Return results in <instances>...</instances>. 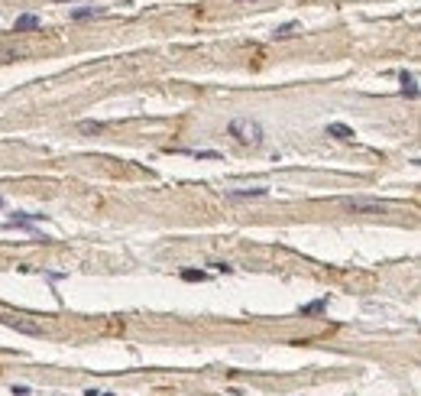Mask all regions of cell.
Listing matches in <instances>:
<instances>
[{
    "label": "cell",
    "instance_id": "11",
    "mask_svg": "<svg viewBox=\"0 0 421 396\" xmlns=\"http://www.w3.org/2000/svg\"><path fill=\"white\" fill-rule=\"evenodd\" d=\"M78 130L81 133H101V130H104V124H101V120H81Z\"/></svg>",
    "mask_w": 421,
    "mask_h": 396
},
{
    "label": "cell",
    "instance_id": "3",
    "mask_svg": "<svg viewBox=\"0 0 421 396\" xmlns=\"http://www.w3.org/2000/svg\"><path fill=\"white\" fill-rule=\"evenodd\" d=\"M398 81H402V94L408 101H415L418 98V81H415V75L411 72H398Z\"/></svg>",
    "mask_w": 421,
    "mask_h": 396
},
{
    "label": "cell",
    "instance_id": "16",
    "mask_svg": "<svg viewBox=\"0 0 421 396\" xmlns=\"http://www.w3.org/2000/svg\"><path fill=\"white\" fill-rule=\"evenodd\" d=\"M237 4H253V0H237Z\"/></svg>",
    "mask_w": 421,
    "mask_h": 396
},
{
    "label": "cell",
    "instance_id": "17",
    "mask_svg": "<svg viewBox=\"0 0 421 396\" xmlns=\"http://www.w3.org/2000/svg\"><path fill=\"white\" fill-rule=\"evenodd\" d=\"M101 396H114V393H101Z\"/></svg>",
    "mask_w": 421,
    "mask_h": 396
},
{
    "label": "cell",
    "instance_id": "14",
    "mask_svg": "<svg viewBox=\"0 0 421 396\" xmlns=\"http://www.w3.org/2000/svg\"><path fill=\"white\" fill-rule=\"evenodd\" d=\"M214 270H220V273H233V266H230V263H214Z\"/></svg>",
    "mask_w": 421,
    "mask_h": 396
},
{
    "label": "cell",
    "instance_id": "1",
    "mask_svg": "<svg viewBox=\"0 0 421 396\" xmlns=\"http://www.w3.org/2000/svg\"><path fill=\"white\" fill-rule=\"evenodd\" d=\"M227 136H233L237 143H243V146H259L263 143V124L253 117H233L230 124H227Z\"/></svg>",
    "mask_w": 421,
    "mask_h": 396
},
{
    "label": "cell",
    "instance_id": "2",
    "mask_svg": "<svg viewBox=\"0 0 421 396\" xmlns=\"http://www.w3.org/2000/svg\"><path fill=\"white\" fill-rule=\"evenodd\" d=\"M343 208L353 211V215H379V211L389 208V202H382V198H343Z\"/></svg>",
    "mask_w": 421,
    "mask_h": 396
},
{
    "label": "cell",
    "instance_id": "8",
    "mask_svg": "<svg viewBox=\"0 0 421 396\" xmlns=\"http://www.w3.org/2000/svg\"><path fill=\"white\" fill-rule=\"evenodd\" d=\"M327 133L330 136H337V140H353V130H350V127L347 124H327Z\"/></svg>",
    "mask_w": 421,
    "mask_h": 396
},
{
    "label": "cell",
    "instance_id": "4",
    "mask_svg": "<svg viewBox=\"0 0 421 396\" xmlns=\"http://www.w3.org/2000/svg\"><path fill=\"white\" fill-rule=\"evenodd\" d=\"M91 17H104V7H75V10H68V20H91Z\"/></svg>",
    "mask_w": 421,
    "mask_h": 396
},
{
    "label": "cell",
    "instance_id": "9",
    "mask_svg": "<svg viewBox=\"0 0 421 396\" xmlns=\"http://www.w3.org/2000/svg\"><path fill=\"white\" fill-rule=\"evenodd\" d=\"M324 305H327V299H314V302H308V305H301V315H317V312H324Z\"/></svg>",
    "mask_w": 421,
    "mask_h": 396
},
{
    "label": "cell",
    "instance_id": "15",
    "mask_svg": "<svg viewBox=\"0 0 421 396\" xmlns=\"http://www.w3.org/2000/svg\"><path fill=\"white\" fill-rule=\"evenodd\" d=\"M55 4H78V0H55Z\"/></svg>",
    "mask_w": 421,
    "mask_h": 396
},
{
    "label": "cell",
    "instance_id": "18",
    "mask_svg": "<svg viewBox=\"0 0 421 396\" xmlns=\"http://www.w3.org/2000/svg\"><path fill=\"white\" fill-rule=\"evenodd\" d=\"M0 205H4V198H0Z\"/></svg>",
    "mask_w": 421,
    "mask_h": 396
},
{
    "label": "cell",
    "instance_id": "6",
    "mask_svg": "<svg viewBox=\"0 0 421 396\" xmlns=\"http://www.w3.org/2000/svg\"><path fill=\"white\" fill-rule=\"evenodd\" d=\"M227 198H266L269 188H227Z\"/></svg>",
    "mask_w": 421,
    "mask_h": 396
},
{
    "label": "cell",
    "instance_id": "7",
    "mask_svg": "<svg viewBox=\"0 0 421 396\" xmlns=\"http://www.w3.org/2000/svg\"><path fill=\"white\" fill-rule=\"evenodd\" d=\"M13 30H17V33H26V30H39V17H36V13H23V17H17V23H13Z\"/></svg>",
    "mask_w": 421,
    "mask_h": 396
},
{
    "label": "cell",
    "instance_id": "10",
    "mask_svg": "<svg viewBox=\"0 0 421 396\" xmlns=\"http://www.w3.org/2000/svg\"><path fill=\"white\" fill-rule=\"evenodd\" d=\"M182 279H185V283H204L208 273H204V270H182Z\"/></svg>",
    "mask_w": 421,
    "mask_h": 396
},
{
    "label": "cell",
    "instance_id": "12",
    "mask_svg": "<svg viewBox=\"0 0 421 396\" xmlns=\"http://www.w3.org/2000/svg\"><path fill=\"white\" fill-rule=\"evenodd\" d=\"M295 30H298V23H295V20H292V23H282V26H279V30H275V33H272V36H275V39H285V36H292V33H295Z\"/></svg>",
    "mask_w": 421,
    "mask_h": 396
},
{
    "label": "cell",
    "instance_id": "13",
    "mask_svg": "<svg viewBox=\"0 0 421 396\" xmlns=\"http://www.w3.org/2000/svg\"><path fill=\"white\" fill-rule=\"evenodd\" d=\"M191 153H195V149H191ZM198 159H220V153H217V149H198Z\"/></svg>",
    "mask_w": 421,
    "mask_h": 396
},
{
    "label": "cell",
    "instance_id": "5",
    "mask_svg": "<svg viewBox=\"0 0 421 396\" xmlns=\"http://www.w3.org/2000/svg\"><path fill=\"white\" fill-rule=\"evenodd\" d=\"M0 322L10 325V328H17V331H23V334H43V328L33 325V322H20V318H7V315H0Z\"/></svg>",
    "mask_w": 421,
    "mask_h": 396
}]
</instances>
